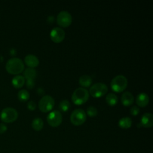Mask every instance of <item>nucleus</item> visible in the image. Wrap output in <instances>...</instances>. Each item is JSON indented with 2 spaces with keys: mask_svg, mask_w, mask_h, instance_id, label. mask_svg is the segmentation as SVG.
I'll use <instances>...</instances> for the list:
<instances>
[{
  "mask_svg": "<svg viewBox=\"0 0 153 153\" xmlns=\"http://www.w3.org/2000/svg\"><path fill=\"white\" fill-rule=\"evenodd\" d=\"M5 68L8 73L13 75H17L23 71L25 65L23 62L20 59L13 57L7 61L5 65Z\"/></svg>",
  "mask_w": 153,
  "mask_h": 153,
  "instance_id": "1",
  "label": "nucleus"
},
{
  "mask_svg": "<svg viewBox=\"0 0 153 153\" xmlns=\"http://www.w3.org/2000/svg\"><path fill=\"white\" fill-rule=\"evenodd\" d=\"M89 98L88 91L83 87H78L74 90L72 94L71 99L73 103L76 105H80L85 103Z\"/></svg>",
  "mask_w": 153,
  "mask_h": 153,
  "instance_id": "2",
  "label": "nucleus"
},
{
  "mask_svg": "<svg viewBox=\"0 0 153 153\" xmlns=\"http://www.w3.org/2000/svg\"><path fill=\"white\" fill-rule=\"evenodd\" d=\"M128 84L127 79L123 75H118L112 78L111 82V87L113 91L117 93L123 91Z\"/></svg>",
  "mask_w": 153,
  "mask_h": 153,
  "instance_id": "3",
  "label": "nucleus"
},
{
  "mask_svg": "<svg viewBox=\"0 0 153 153\" xmlns=\"http://www.w3.org/2000/svg\"><path fill=\"white\" fill-rule=\"evenodd\" d=\"M87 119L85 112L82 109H74L70 116V121L74 126H81L84 124Z\"/></svg>",
  "mask_w": 153,
  "mask_h": 153,
  "instance_id": "4",
  "label": "nucleus"
},
{
  "mask_svg": "<svg viewBox=\"0 0 153 153\" xmlns=\"http://www.w3.org/2000/svg\"><path fill=\"white\" fill-rule=\"evenodd\" d=\"M54 104V99L51 96L44 95L39 100L38 107L41 112H47L53 109Z\"/></svg>",
  "mask_w": 153,
  "mask_h": 153,
  "instance_id": "5",
  "label": "nucleus"
},
{
  "mask_svg": "<svg viewBox=\"0 0 153 153\" xmlns=\"http://www.w3.org/2000/svg\"><path fill=\"white\" fill-rule=\"evenodd\" d=\"M18 117V112L13 108L7 107L4 108L1 113V120L6 123H10L15 121Z\"/></svg>",
  "mask_w": 153,
  "mask_h": 153,
  "instance_id": "6",
  "label": "nucleus"
},
{
  "mask_svg": "<svg viewBox=\"0 0 153 153\" xmlns=\"http://www.w3.org/2000/svg\"><path fill=\"white\" fill-rule=\"evenodd\" d=\"M108 90V86L102 82H97L91 86L89 90L90 95L95 98L103 96Z\"/></svg>",
  "mask_w": 153,
  "mask_h": 153,
  "instance_id": "7",
  "label": "nucleus"
},
{
  "mask_svg": "<svg viewBox=\"0 0 153 153\" xmlns=\"http://www.w3.org/2000/svg\"><path fill=\"white\" fill-rule=\"evenodd\" d=\"M56 21L60 26L66 27L72 23V17L68 11L65 10L61 11L57 14Z\"/></svg>",
  "mask_w": 153,
  "mask_h": 153,
  "instance_id": "8",
  "label": "nucleus"
},
{
  "mask_svg": "<svg viewBox=\"0 0 153 153\" xmlns=\"http://www.w3.org/2000/svg\"><path fill=\"white\" fill-rule=\"evenodd\" d=\"M62 115L59 111L54 110L48 114L47 117V121L48 124L53 127L60 126L62 122Z\"/></svg>",
  "mask_w": 153,
  "mask_h": 153,
  "instance_id": "9",
  "label": "nucleus"
},
{
  "mask_svg": "<svg viewBox=\"0 0 153 153\" xmlns=\"http://www.w3.org/2000/svg\"><path fill=\"white\" fill-rule=\"evenodd\" d=\"M50 38L56 43H59L62 42L65 37V30L59 27H55L53 28L50 32Z\"/></svg>",
  "mask_w": 153,
  "mask_h": 153,
  "instance_id": "10",
  "label": "nucleus"
},
{
  "mask_svg": "<svg viewBox=\"0 0 153 153\" xmlns=\"http://www.w3.org/2000/svg\"><path fill=\"white\" fill-rule=\"evenodd\" d=\"M139 126H142L145 128L151 127L153 125V115L151 113L146 112L143 114L140 118Z\"/></svg>",
  "mask_w": 153,
  "mask_h": 153,
  "instance_id": "11",
  "label": "nucleus"
},
{
  "mask_svg": "<svg viewBox=\"0 0 153 153\" xmlns=\"http://www.w3.org/2000/svg\"><path fill=\"white\" fill-rule=\"evenodd\" d=\"M25 63L29 68H34L38 66L39 61L36 56L33 54H27L25 57Z\"/></svg>",
  "mask_w": 153,
  "mask_h": 153,
  "instance_id": "12",
  "label": "nucleus"
},
{
  "mask_svg": "<svg viewBox=\"0 0 153 153\" xmlns=\"http://www.w3.org/2000/svg\"><path fill=\"white\" fill-rule=\"evenodd\" d=\"M121 102L124 106H129L134 102V96L131 93L125 91L121 95Z\"/></svg>",
  "mask_w": 153,
  "mask_h": 153,
  "instance_id": "13",
  "label": "nucleus"
},
{
  "mask_svg": "<svg viewBox=\"0 0 153 153\" xmlns=\"http://www.w3.org/2000/svg\"><path fill=\"white\" fill-rule=\"evenodd\" d=\"M137 105L140 107H145L149 102V97L145 93H140L137 94L136 99Z\"/></svg>",
  "mask_w": 153,
  "mask_h": 153,
  "instance_id": "14",
  "label": "nucleus"
},
{
  "mask_svg": "<svg viewBox=\"0 0 153 153\" xmlns=\"http://www.w3.org/2000/svg\"><path fill=\"white\" fill-rule=\"evenodd\" d=\"M13 85L16 88H20L23 86L25 82V78L22 75H17L14 76L11 81Z\"/></svg>",
  "mask_w": 153,
  "mask_h": 153,
  "instance_id": "15",
  "label": "nucleus"
},
{
  "mask_svg": "<svg viewBox=\"0 0 153 153\" xmlns=\"http://www.w3.org/2000/svg\"><path fill=\"white\" fill-rule=\"evenodd\" d=\"M80 85L84 87H88L92 83V79L88 75H83L79 78L78 80Z\"/></svg>",
  "mask_w": 153,
  "mask_h": 153,
  "instance_id": "16",
  "label": "nucleus"
},
{
  "mask_svg": "<svg viewBox=\"0 0 153 153\" xmlns=\"http://www.w3.org/2000/svg\"><path fill=\"white\" fill-rule=\"evenodd\" d=\"M132 121L128 117H123L118 121V126L120 128L123 129H127L131 126Z\"/></svg>",
  "mask_w": 153,
  "mask_h": 153,
  "instance_id": "17",
  "label": "nucleus"
},
{
  "mask_svg": "<svg viewBox=\"0 0 153 153\" xmlns=\"http://www.w3.org/2000/svg\"><path fill=\"white\" fill-rule=\"evenodd\" d=\"M23 75L26 79H35L36 76V71L34 68H27L24 71Z\"/></svg>",
  "mask_w": 153,
  "mask_h": 153,
  "instance_id": "18",
  "label": "nucleus"
},
{
  "mask_svg": "<svg viewBox=\"0 0 153 153\" xmlns=\"http://www.w3.org/2000/svg\"><path fill=\"white\" fill-rule=\"evenodd\" d=\"M105 99L108 105L111 106H114L116 105L118 100L117 96L115 94L112 93H110L108 94L107 96H106Z\"/></svg>",
  "mask_w": 153,
  "mask_h": 153,
  "instance_id": "19",
  "label": "nucleus"
},
{
  "mask_svg": "<svg viewBox=\"0 0 153 153\" xmlns=\"http://www.w3.org/2000/svg\"><path fill=\"white\" fill-rule=\"evenodd\" d=\"M44 126V122L41 118L37 117L33 120L32 122V127L36 131H40Z\"/></svg>",
  "mask_w": 153,
  "mask_h": 153,
  "instance_id": "20",
  "label": "nucleus"
},
{
  "mask_svg": "<svg viewBox=\"0 0 153 153\" xmlns=\"http://www.w3.org/2000/svg\"><path fill=\"white\" fill-rule=\"evenodd\" d=\"M17 97L21 102H26L29 99L30 94L26 90L22 89L18 92Z\"/></svg>",
  "mask_w": 153,
  "mask_h": 153,
  "instance_id": "21",
  "label": "nucleus"
},
{
  "mask_svg": "<svg viewBox=\"0 0 153 153\" xmlns=\"http://www.w3.org/2000/svg\"><path fill=\"white\" fill-rule=\"evenodd\" d=\"M70 105H71L70 102L68 100L64 99L60 102L59 105V108L60 111L63 112H66L69 110L70 108Z\"/></svg>",
  "mask_w": 153,
  "mask_h": 153,
  "instance_id": "22",
  "label": "nucleus"
},
{
  "mask_svg": "<svg viewBox=\"0 0 153 153\" xmlns=\"http://www.w3.org/2000/svg\"><path fill=\"white\" fill-rule=\"evenodd\" d=\"M97 109L94 106H90L87 109V114L90 117H96L97 115Z\"/></svg>",
  "mask_w": 153,
  "mask_h": 153,
  "instance_id": "23",
  "label": "nucleus"
},
{
  "mask_svg": "<svg viewBox=\"0 0 153 153\" xmlns=\"http://www.w3.org/2000/svg\"><path fill=\"white\" fill-rule=\"evenodd\" d=\"M139 108L138 106H136V105H134L130 109V114L133 115V116H136L138 115V114L139 113L140 111H139Z\"/></svg>",
  "mask_w": 153,
  "mask_h": 153,
  "instance_id": "24",
  "label": "nucleus"
},
{
  "mask_svg": "<svg viewBox=\"0 0 153 153\" xmlns=\"http://www.w3.org/2000/svg\"><path fill=\"white\" fill-rule=\"evenodd\" d=\"M35 80L34 79H26V85L27 88L29 89H32L35 86Z\"/></svg>",
  "mask_w": 153,
  "mask_h": 153,
  "instance_id": "25",
  "label": "nucleus"
},
{
  "mask_svg": "<svg viewBox=\"0 0 153 153\" xmlns=\"http://www.w3.org/2000/svg\"><path fill=\"white\" fill-rule=\"evenodd\" d=\"M27 108L30 111H34L36 108V103L35 102H33V100H30L27 103Z\"/></svg>",
  "mask_w": 153,
  "mask_h": 153,
  "instance_id": "26",
  "label": "nucleus"
},
{
  "mask_svg": "<svg viewBox=\"0 0 153 153\" xmlns=\"http://www.w3.org/2000/svg\"><path fill=\"white\" fill-rule=\"evenodd\" d=\"M7 130V127L3 123H0V134L4 133Z\"/></svg>",
  "mask_w": 153,
  "mask_h": 153,
  "instance_id": "27",
  "label": "nucleus"
},
{
  "mask_svg": "<svg viewBox=\"0 0 153 153\" xmlns=\"http://www.w3.org/2000/svg\"><path fill=\"white\" fill-rule=\"evenodd\" d=\"M37 92L39 94V95H42L44 94V90H42L41 88H39L37 90Z\"/></svg>",
  "mask_w": 153,
  "mask_h": 153,
  "instance_id": "28",
  "label": "nucleus"
},
{
  "mask_svg": "<svg viewBox=\"0 0 153 153\" xmlns=\"http://www.w3.org/2000/svg\"><path fill=\"white\" fill-rule=\"evenodd\" d=\"M50 17L51 18V19H50L49 17L48 18V22H50V20H51L50 21V23H51V22H54V17H53V16H50Z\"/></svg>",
  "mask_w": 153,
  "mask_h": 153,
  "instance_id": "29",
  "label": "nucleus"
}]
</instances>
